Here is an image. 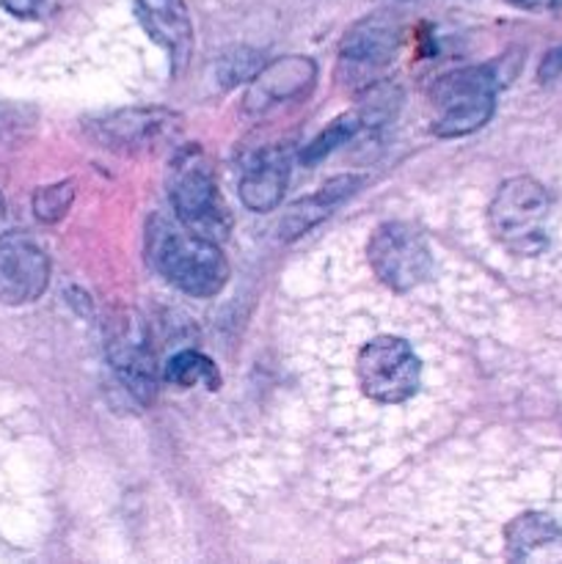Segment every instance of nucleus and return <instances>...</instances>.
Listing matches in <instances>:
<instances>
[{"mask_svg":"<svg viewBox=\"0 0 562 564\" xmlns=\"http://www.w3.org/2000/svg\"><path fill=\"white\" fill-rule=\"evenodd\" d=\"M136 14L143 31L169 50L171 61L182 66L193 50V22L182 0H136Z\"/></svg>","mask_w":562,"mask_h":564,"instance_id":"9","label":"nucleus"},{"mask_svg":"<svg viewBox=\"0 0 562 564\" xmlns=\"http://www.w3.org/2000/svg\"><path fill=\"white\" fill-rule=\"evenodd\" d=\"M358 185H361L358 176H336V180L325 182L317 193L301 198V202H295L287 209V215L281 218L279 235L284 237V240H295V237L306 235V231L314 229L320 220L328 218L331 209L339 207Z\"/></svg>","mask_w":562,"mask_h":564,"instance_id":"13","label":"nucleus"},{"mask_svg":"<svg viewBox=\"0 0 562 564\" xmlns=\"http://www.w3.org/2000/svg\"><path fill=\"white\" fill-rule=\"evenodd\" d=\"M358 130H364V124H361V119H358L356 110H353V113H347V116H342V119H336L334 124H331L328 130L323 132V135L314 138V141L309 143L306 149H303L301 160L306 165L320 163V160H323L325 154H331L336 147H342V143H345V141H350V138L356 135Z\"/></svg>","mask_w":562,"mask_h":564,"instance_id":"18","label":"nucleus"},{"mask_svg":"<svg viewBox=\"0 0 562 564\" xmlns=\"http://www.w3.org/2000/svg\"><path fill=\"white\" fill-rule=\"evenodd\" d=\"M149 259L185 295L213 297L229 279V264L218 242L193 235L185 226H174L163 215L149 224Z\"/></svg>","mask_w":562,"mask_h":564,"instance_id":"1","label":"nucleus"},{"mask_svg":"<svg viewBox=\"0 0 562 564\" xmlns=\"http://www.w3.org/2000/svg\"><path fill=\"white\" fill-rule=\"evenodd\" d=\"M490 231L507 251L518 257H534L545 248V218L549 196L543 185L529 176L505 182L488 209Z\"/></svg>","mask_w":562,"mask_h":564,"instance_id":"4","label":"nucleus"},{"mask_svg":"<svg viewBox=\"0 0 562 564\" xmlns=\"http://www.w3.org/2000/svg\"><path fill=\"white\" fill-rule=\"evenodd\" d=\"M176 220L204 240L220 242L231 231L229 207L220 198L213 169L198 149H185L174 160L169 182Z\"/></svg>","mask_w":562,"mask_h":564,"instance_id":"2","label":"nucleus"},{"mask_svg":"<svg viewBox=\"0 0 562 564\" xmlns=\"http://www.w3.org/2000/svg\"><path fill=\"white\" fill-rule=\"evenodd\" d=\"M105 341L116 378L136 400L149 405L158 394V367L143 319L132 308H119L105 323Z\"/></svg>","mask_w":562,"mask_h":564,"instance_id":"5","label":"nucleus"},{"mask_svg":"<svg viewBox=\"0 0 562 564\" xmlns=\"http://www.w3.org/2000/svg\"><path fill=\"white\" fill-rule=\"evenodd\" d=\"M356 375L369 400L397 405L419 389V358L406 339L380 336L358 352Z\"/></svg>","mask_w":562,"mask_h":564,"instance_id":"6","label":"nucleus"},{"mask_svg":"<svg viewBox=\"0 0 562 564\" xmlns=\"http://www.w3.org/2000/svg\"><path fill=\"white\" fill-rule=\"evenodd\" d=\"M397 50V25L386 17H367L342 42V64L372 72L389 64Z\"/></svg>","mask_w":562,"mask_h":564,"instance_id":"12","label":"nucleus"},{"mask_svg":"<svg viewBox=\"0 0 562 564\" xmlns=\"http://www.w3.org/2000/svg\"><path fill=\"white\" fill-rule=\"evenodd\" d=\"M317 66L312 58H281L273 61L270 66L259 69L251 77V88L246 94V108L248 110H264L275 102H287V99L298 97L306 91L314 83Z\"/></svg>","mask_w":562,"mask_h":564,"instance_id":"10","label":"nucleus"},{"mask_svg":"<svg viewBox=\"0 0 562 564\" xmlns=\"http://www.w3.org/2000/svg\"><path fill=\"white\" fill-rule=\"evenodd\" d=\"M556 540H560V529L545 516H523L507 529V543H510L512 556H527L529 551L543 549Z\"/></svg>","mask_w":562,"mask_h":564,"instance_id":"16","label":"nucleus"},{"mask_svg":"<svg viewBox=\"0 0 562 564\" xmlns=\"http://www.w3.org/2000/svg\"><path fill=\"white\" fill-rule=\"evenodd\" d=\"M171 116L163 110H121V113L108 116L99 124L102 141L110 147H141V143H152L160 132L169 127Z\"/></svg>","mask_w":562,"mask_h":564,"instance_id":"14","label":"nucleus"},{"mask_svg":"<svg viewBox=\"0 0 562 564\" xmlns=\"http://www.w3.org/2000/svg\"><path fill=\"white\" fill-rule=\"evenodd\" d=\"M290 180V154L284 149H264L251 165L242 171L240 198L253 213H270L284 196Z\"/></svg>","mask_w":562,"mask_h":564,"instance_id":"11","label":"nucleus"},{"mask_svg":"<svg viewBox=\"0 0 562 564\" xmlns=\"http://www.w3.org/2000/svg\"><path fill=\"white\" fill-rule=\"evenodd\" d=\"M50 262L47 253L28 235L9 231L0 235V303L22 306L47 290Z\"/></svg>","mask_w":562,"mask_h":564,"instance_id":"8","label":"nucleus"},{"mask_svg":"<svg viewBox=\"0 0 562 564\" xmlns=\"http://www.w3.org/2000/svg\"><path fill=\"white\" fill-rule=\"evenodd\" d=\"M367 253L375 275L397 292L417 286L433 268L428 242L408 224H383L375 229Z\"/></svg>","mask_w":562,"mask_h":564,"instance_id":"7","label":"nucleus"},{"mask_svg":"<svg viewBox=\"0 0 562 564\" xmlns=\"http://www.w3.org/2000/svg\"><path fill=\"white\" fill-rule=\"evenodd\" d=\"M163 378L169 383L180 386V389H191V386H207L209 391H215L220 386V375L215 369V364L209 361L207 356L196 350H182L165 364V372Z\"/></svg>","mask_w":562,"mask_h":564,"instance_id":"15","label":"nucleus"},{"mask_svg":"<svg viewBox=\"0 0 562 564\" xmlns=\"http://www.w3.org/2000/svg\"><path fill=\"white\" fill-rule=\"evenodd\" d=\"M72 187H75L72 182L42 187V191L33 196V213H36V218L44 220V224H55V220L64 218L72 198H75V191H72Z\"/></svg>","mask_w":562,"mask_h":564,"instance_id":"19","label":"nucleus"},{"mask_svg":"<svg viewBox=\"0 0 562 564\" xmlns=\"http://www.w3.org/2000/svg\"><path fill=\"white\" fill-rule=\"evenodd\" d=\"M259 72V55L253 50H231L218 64V75L224 86H235L240 80H251Z\"/></svg>","mask_w":562,"mask_h":564,"instance_id":"20","label":"nucleus"},{"mask_svg":"<svg viewBox=\"0 0 562 564\" xmlns=\"http://www.w3.org/2000/svg\"><path fill=\"white\" fill-rule=\"evenodd\" d=\"M507 3L518 6V9H538V6L545 3V0H507Z\"/></svg>","mask_w":562,"mask_h":564,"instance_id":"22","label":"nucleus"},{"mask_svg":"<svg viewBox=\"0 0 562 564\" xmlns=\"http://www.w3.org/2000/svg\"><path fill=\"white\" fill-rule=\"evenodd\" d=\"M400 88L391 86V83H380V86H372L367 91V97L358 102L356 113L361 119L364 130H372V127H380L383 121H389L391 116L400 108Z\"/></svg>","mask_w":562,"mask_h":564,"instance_id":"17","label":"nucleus"},{"mask_svg":"<svg viewBox=\"0 0 562 564\" xmlns=\"http://www.w3.org/2000/svg\"><path fill=\"white\" fill-rule=\"evenodd\" d=\"M505 83L501 61L485 66L452 72L435 83L433 99L441 108V119L435 121V135L457 138L479 130L494 116V99Z\"/></svg>","mask_w":562,"mask_h":564,"instance_id":"3","label":"nucleus"},{"mask_svg":"<svg viewBox=\"0 0 562 564\" xmlns=\"http://www.w3.org/2000/svg\"><path fill=\"white\" fill-rule=\"evenodd\" d=\"M0 3H3V9L11 11V14L22 17V20H33V17L42 14L47 0H0Z\"/></svg>","mask_w":562,"mask_h":564,"instance_id":"21","label":"nucleus"}]
</instances>
